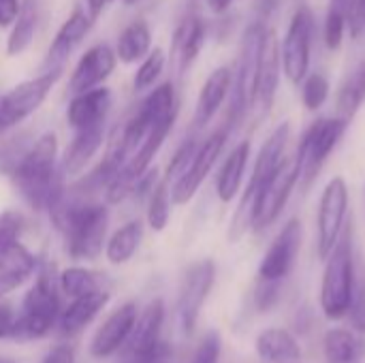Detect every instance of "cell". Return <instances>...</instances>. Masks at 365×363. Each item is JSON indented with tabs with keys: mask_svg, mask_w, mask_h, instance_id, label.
Wrapping results in <instances>:
<instances>
[{
	"mask_svg": "<svg viewBox=\"0 0 365 363\" xmlns=\"http://www.w3.org/2000/svg\"><path fill=\"white\" fill-rule=\"evenodd\" d=\"M56 160L58 139L53 133H43L11 171L15 188L34 210L51 212L64 197L62 171L58 169Z\"/></svg>",
	"mask_w": 365,
	"mask_h": 363,
	"instance_id": "1",
	"label": "cell"
},
{
	"mask_svg": "<svg viewBox=\"0 0 365 363\" xmlns=\"http://www.w3.org/2000/svg\"><path fill=\"white\" fill-rule=\"evenodd\" d=\"M56 227L62 231L66 242V252L79 261H92L103 252V242L107 235L109 212L103 203L92 199H77L66 195L49 212Z\"/></svg>",
	"mask_w": 365,
	"mask_h": 363,
	"instance_id": "2",
	"label": "cell"
},
{
	"mask_svg": "<svg viewBox=\"0 0 365 363\" xmlns=\"http://www.w3.org/2000/svg\"><path fill=\"white\" fill-rule=\"evenodd\" d=\"M351 225V223H349ZM344 227L338 244L325 259L321 282V310L329 321H340L349 315L355 295V255L353 227Z\"/></svg>",
	"mask_w": 365,
	"mask_h": 363,
	"instance_id": "3",
	"label": "cell"
},
{
	"mask_svg": "<svg viewBox=\"0 0 365 363\" xmlns=\"http://www.w3.org/2000/svg\"><path fill=\"white\" fill-rule=\"evenodd\" d=\"M289 137H291V124L282 122V124H278L272 131V135L261 145L259 156L255 160V169H252L250 182H248V186H246V190L242 195V201H240L237 212H235L233 223H231V231H229V240L231 242H237L250 229L252 203H255L257 195L265 188V184L274 178V173L280 169V165L284 163V158H287L284 152H287Z\"/></svg>",
	"mask_w": 365,
	"mask_h": 363,
	"instance_id": "4",
	"label": "cell"
},
{
	"mask_svg": "<svg viewBox=\"0 0 365 363\" xmlns=\"http://www.w3.org/2000/svg\"><path fill=\"white\" fill-rule=\"evenodd\" d=\"M265 32H267V28L263 24H252L246 28V32L242 36L237 68H235L233 86H231V107H229V122H227L229 128L233 124H237L250 107H255Z\"/></svg>",
	"mask_w": 365,
	"mask_h": 363,
	"instance_id": "5",
	"label": "cell"
},
{
	"mask_svg": "<svg viewBox=\"0 0 365 363\" xmlns=\"http://www.w3.org/2000/svg\"><path fill=\"white\" fill-rule=\"evenodd\" d=\"M346 128H349V122L334 116V118H319L304 133V137L297 145V152L293 154L299 165L297 184L304 193L310 190V186L317 182L323 165L327 163L329 154L340 143Z\"/></svg>",
	"mask_w": 365,
	"mask_h": 363,
	"instance_id": "6",
	"label": "cell"
},
{
	"mask_svg": "<svg viewBox=\"0 0 365 363\" xmlns=\"http://www.w3.org/2000/svg\"><path fill=\"white\" fill-rule=\"evenodd\" d=\"M60 297L53 276L45 270L36 276L34 285L28 289L21 312L17 315V338L38 340L45 338L56 321L60 319Z\"/></svg>",
	"mask_w": 365,
	"mask_h": 363,
	"instance_id": "7",
	"label": "cell"
},
{
	"mask_svg": "<svg viewBox=\"0 0 365 363\" xmlns=\"http://www.w3.org/2000/svg\"><path fill=\"white\" fill-rule=\"evenodd\" d=\"M346 214H349V186L342 175H336L327 182L323 188L321 201H319V240H317V255L319 259H327V255L338 244L344 227H346Z\"/></svg>",
	"mask_w": 365,
	"mask_h": 363,
	"instance_id": "8",
	"label": "cell"
},
{
	"mask_svg": "<svg viewBox=\"0 0 365 363\" xmlns=\"http://www.w3.org/2000/svg\"><path fill=\"white\" fill-rule=\"evenodd\" d=\"M299 180V165L295 156L284 158L280 169L274 173V178L265 184V188L257 195L252 210H250V227L255 231H263L272 227L278 216L282 214L293 188Z\"/></svg>",
	"mask_w": 365,
	"mask_h": 363,
	"instance_id": "9",
	"label": "cell"
},
{
	"mask_svg": "<svg viewBox=\"0 0 365 363\" xmlns=\"http://www.w3.org/2000/svg\"><path fill=\"white\" fill-rule=\"evenodd\" d=\"M64 68H53V71H45L38 77H32L28 81L17 83L15 88H11L6 94L0 96V124L4 131H9L11 126L24 122L28 116H32L47 98V94L51 92V88L56 86V81L60 79Z\"/></svg>",
	"mask_w": 365,
	"mask_h": 363,
	"instance_id": "10",
	"label": "cell"
},
{
	"mask_svg": "<svg viewBox=\"0 0 365 363\" xmlns=\"http://www.w3.org/2000/svg\"><path fill=\"white\" fill-rule=\"evenodd\" d=\"M312 34H314V15L310 9L302 6L295 11L289 30L284 34V41L280 45L282 71L291 83H299L308 77Z\"/></svg>",
	"mask_w": 365,
	"mask_h": 363,
	"instance_id": "11",
	"label": "cell"
},
{
	"mask_svg": "<svg viewBox=\"0 0 365 363\" xmlns=\"http://www.w3.org/2000/svg\"><path fill=\"white\" fill-rule=\"evenodd\" d=\"M214 280H216V265L212 259H201L184 272L178 293V317H180L182 332L186 336L195 332L203 304L207 302L210 291L214 287Z\"/></svg>",
	"mask_w": 365,
	"mask_h": 363,
	"instance_id": "12",
	"label": "cell"
},
{
	"mask_svg": "<svg viewBox=\"0 0 365 363\" xmlns=\"http://www.w3.org/2000/svg\"><path fill=\"white\" fill-rule=\"evenodd\" d=\"M229 126L225 124L222 128H218L216 133H212L195 152L188 169L171 184V201L175 205H186L195 195L197 190L201 188V184L205 182V178L210 175L212 167L216 165L218 156L222 154L225 150V143L229 139Z\"/></svg>",
	"mask_w": 365,
	"mask_h": 363,
	"instance_id": "13",
	"label": "cell"
},
{
	"mask_svg": "<svg viewBox=\"0 0 365 363\" xmlns=\"http://www.w3.org/2000/svg\"><path fill=\"white\" fill-rule=\"evenodd\" d=\"M299 248H302V220L291 218L278 231L267 252L263 255L259 265V280L282 285V280H287V276L295 267Z\"/></svg>",
	"mask_w": 365,
	"mask_h": 363,
	"instance_id": "14",
	"label": "cell"
},
{
	"mask_svg": "<svg viewBox=\"0 0 365 363\" xmlns=\"http://www.w3.org/2000/svg\"><path fill=\"white\" fill-rule=\"evenodd\" d=\"M118 58L113 47H109L107 43H98L92 45L77 62L71 79H68V92L73 96L103 88L105 79L115 71Z\"/></svg>",
	"mask_w": 365,
	"mask_h": 363,
	"instance_id": "15",
	"label": "cell"
},
{
	"mask_svg": "<svg viewBox=\"0 0 365 363\" xmlns=\"http://www.w3.org/2000/svg\"><path fill=\"white\" fill-rule=\"evenodd\" d=\"M137 310L139 308L135 302H126L124 306H120L115 312H111L107 317V321L98 327V332L92 338V344H90L92 357L105 359L124 349V344L135 327V321L139 315Z\"/></svg>",
	"mask_w": 365,
	"mask_h": 363,
	"instance_id": "16",
	"label": "cell"
},
{
	"mask_svg": "<svg viewBox=\"0 0 365 363\" xmlns=\"http://www.w3.org/2000/svg\"><path fill=\"white\" fill-rule=\"evenodd\" d=\"M94 19L90 17L88 11L83 9H75L58 28L47 53H45V71H53V68H64L66 60L71 58V53L75 51V47L90 34Z\"/></svg>",
	"mask_w": 365,
	"mask_h": 363,
	"instance_id": "17",
	"label": "cell"
},
{
	"mask_svg": "<svg viewBox=\"0 0 365 363\" xmlns=\"http://www.w3.org/2000/svg\"><path fill=\"white\" fill-rule=\"evenodd\" d=\"M203 43H205V21L195 9H188L178 21L171 39V58L180 75L186 73L190 64L197 60V56L203 49Z\"/></svg>",
	"mask_w": 365,
	"mask_h": 363,
	"instance_id": "18",
	"label": "cell"
},
{
	"mask_svg": "<svg viewBox=\"0 0 365 363\" xmlns=\"http://www.w3.org/2000/svg\"><path fill=\"white\" fill-rule=\"evenodd\" d=\"M280 45H278V36L272 28H267L265 32V43H263V51H261V66H259V79H257V96H255V105L261 109V113H267L274 105L276 98V90H278V81H280Z\"/></svg>",
	"mask_w": 365,
	"mask_h": 363,
	"instance_id": "19",
	"label": "cell"
},
{
	"mask_svg": "<svg viewBox=\"0 0 365 363\" xmlns=\"http://www.w3.org/2000/svg\"><path fill=\"white\" fill-rule=\"evenodd\" d=\"M163 323H165V304L163 300H154L145 306V310H141V315H137L135 327L122 349V359L152 351L160 342Z\"/></svg>",
	"mask_w": 365,
	"mask_h": 363,
	"instance_id": "20",
	"label": "cell"
},
{
	"mask_svg": "<svg viewBox=\"0 0 365 363\" xmlns=\"http://www.w3.org/2000/svg\"><path fill=\"white\" fill-rule=\"evenodd\" d=\"M109 109H111V90L103 86L73 96L66 109V122L71 124V128H75V133L92 126H101L105 124Z\"/></svg>",
	"mask_w": 365,
	"mask_h": 363,
	"instance_id": "21",
	"label": "cell"
},
{
	"mask_svg": "<svg viewBox=\"0 0 365 363\" xmlns=\"http://www.w3.org/2000/svg\"><path fill=\"white\" fill-rule=\"evenodd\" d=\"M233 86V71L231 66H218L210 73L205 83L201 86L197 107H195V128H205L212 118L222 107L225 98L229 96Z\"/></svg>",
	"mask_w": 365,
	"mask_h": 363,
	"instance_id": "22",
	"label": "cell"
},
{
	"mask_svg": "<svg viewBox=\"0 0 365 363\" xmlns=\"http://www.w3.org/2000/svg\"><path fill=\"white\" fill-rule=\"evenodd\" d=\"M261 363H299L302 347L295 336L282 327H269L259 334L255 342Z\"/></svg>",
	"mask_w": 365,
	"mask_h": 363,
	"instance_id": "23",
	"label": "cell"
},
{
	"mask_svg": "<svg viewBox=\"0 0 365 363\" xmlns=\"http://www.w3.org/2000/svg\"><path fill=\"white\" fill-rule=\"evenodd\" d=\"M34 270L36 259L21 244H15L11 250L0 255V300L19 289L34 274Z\"/></svg>",
	"mask_w": 365,
	"mask_h": 363,
	"instance_id": "24",
	"label": "cell"
},
{
	"mask_svg": "<svg viewBox=\"0 0 365 363\" xmlns=\"http://www.w3.org/2000/svg\"><path fill=\"white\" fill-rule=\"evenodd\" d=\"M103 137H105V124L92 126L86 131H77L71 145L66 148V152L62 156V165H60L62 175L81 173L86 169V165L90 163V158L98 152Z\"/></svg>",
	"mask_w": 365,
	"mask_h": 363,
	"instance_id": "25",
	"label": "cell"
},
{
	"mask_svg": "<svg viewBox=\"0 0 365 363\" xmlns=\"http://www.w3.org/2000/svg\"><path fill=\"white\" fill-rule=\"evenodd\" d=\"M109 302V293L105 291H96V293H90V295H83V297H77L68 304V308H64L60 312V332L64 336H75L79 334L86 325H90L96 315L107 306Z\"/></svg>",
	"mask_w": 365,
	"mask_h": 363,
	"instance_id": "26",
	"label": "cell"
},
{
	"mask_svg": "<svg viewBox=\"0 0 365 363\" xmlns=\"http://www.w3.org/2000/svg\"><path fill=\"white\" fill-rule=\"evenodd\" d=\"M248 158H250V141H242L231 150V154L222 163L218 180H216V195L222 203H229L237 197Z\"/></svg>",
	"mask_w": 365,
	"mask_h": 363,
	"instance_id": "27",
	"label": "cell"
},
{
	"mask_svg": "<svg viewBox=\"0 0 365 363\" xmlns=\"http://www.w3.org/2000/svg\"><path fill=\"white\" fill-rule=\"evenodd\" d=\"M327 363H359L365 357V338L353 329L334 327L323 338Z\"/></svg>",
	"mask_w": 365,
	"mask_h": 363,
	"instance_id": "28",
	"label": "cell"
},
{
	"mask_svg": "<svg viewBox=\"0 0 365 363\" xmlns=\"http://www.w3.org/2000/svg\"><path fill=\"white\" fill-rule=\"evenodd\" d=\"M115 58L124 64L141 62L152 51V30L145 19L130 21L118 36Z\"/></svg>",
	"mask_w": 365,
	"mask_h": 363,
	"instance_id": "29",
	"label": "cell"
},
{
	"mask_svg": "<svg viewBox=\"0 0 365 363\" xmlns=\"http://www.w3.org/2000/svg\"><path fill=\"white\" fill-rule=\"evenodd\" d=\"M365 103V60L359 62L351 75L342 81L336 98V118L344 120L351 124L355 113L361 109Z\"/></svg>",
	"mask_w": 365,
	"mask_h": 363,
	"instance_id": "30",
	"label": "cell"
},
{
	"mask_svg": "<svg viewBox=\"0 0 365 363\" xmlns=\"http://www.w3.org/2000/svg\"><path fill=\"white\" fill-rule=\"evenodd\" d=\"M143 240V223L141 220H130L124 227H120L107 242L105 246V257L113 265H124L128 263L135 252L139 250V244Z\"/></svg>",
	"mask_w": 365,
	"mask_h": 363,
	"instance_id": "31",
	"label": "cell"
},
{
	"mask_svg": "<svg viewBox=\"0 0 365 363\" xmlns=\"http://www.w3.org/2000/svg\"><path fill=\"white\" fill-rule=\"evenodd\" d=\"M36 21H38V2L36 0H24L21 11L11 26V32L6 36V56L15 58L24 53L36 32Z\"/></svg>",
	"mask_w": 365,
	"mask_h": 363,
	"instance_id": "32",
	"label": "cell"
},
{
	"mask_svg": "<svg viewBox=\"0 0 365 363\" xmlns=\"http://www.w3.org/2000/svg\"><path fill=\"white\" fill-rule=\"evenodd\" d=\"M60 289L71 300H77V297L101 291V282L96 274L88 272L86 267H68L60 274Z\"/></svg>",
	"mask_w": 365,
	"mask_h": 363,
	"instance_id": "33",
	"label": "cell"
},
{
	"mask_svg": "<svg viewBox=\"0 0 365 363\" xmlns=\"http://www.w3.org/2000/svg\"><path fill=\"white\" fill-rule=\"evenodd\" d=\"M171 203H173L171 201V186L163 178L160 182H156V186L150 195V203H148V225L154 231H163L169 225Z\"/></svg>",
	"mask_w": 365,
	"mask_h": 363,
	"instance_id": "34",
	"label": "cell"
},
{
	"mask_svg": "<svg viewBox=\"0 0 365 363\" xmlns=\"http://www.w3.org/2000/svg\"><path fill=\"white\" fill-rule=\"evenodd\" d=\"M349 17V0H331L325 17V45L329 49H338L342 45L346 32Z\"/></svg>",
	"mask_w": 365,
	"mask_h": 363,
	"instance_id": "35",
	"label": "cell"
},
{
	"mask_svg": "<svg viewBox=\"0 0 365 363\" xmlns=\"http://www.w3.org/2000/svg\"><path fill=\"white\" fill-rule=\"evenodd\" d=\"M165 64H167L165 51H163L160 47H154V49L141 60V64H139V68H137V73H135V79H133L135 90L141 92V90L152 88V86L158 81V77L163 75Z\"/></svg>",
	"mask_w": 365,
	"mask_h": 363,
	"instance_id": "36",
	"label": "cell"
},
{
	"mask_svg": "<svg viewBox=\"0 0 365 363\" xmlns=\"http://www.w3.org/2000/svg\"><path fill=\"white\" fill-rule=\"evenodd\" d=\"M329 98V81L325 75L321 73H312L304 79L302 86V101L306 105L308 111H317L321 109Z\"/></svg>",
	"mask_w": 365,
	"mask_h": 363,
	"instance_id": "37",
	"label": "cell"
},
{
	"mask_svg": "<svg viewBox=\"0 0 365 363\" xmlns=\"http://www.w3.org/2000/svg\"><path fill=\"white\" fill-rule=\"evenodd\" d=\"M21 229H24V218L17 212H2L0 214V255H4L15 244H19Z\"/></svg>",
	"mask_w": 365,
	"mask_h": 363,
	"instance_id": "38",
	"label": "cell"
},
{
	"mask_svg": "<svg viewBox=\"0 0 365 363\" xmlns=\"http://www.w3.org/2000/svg\"><path fill=\"white\" fill-rule=\"evenodd\" d=\"M197 148H199V145H197L195 139H186V141L178 148V152L173 154V158H171V163H169V167H167V175H165V180L169 182V186L188 169V165H190V160H192Z\"/></svg>",
	"mask_w": 365,
	"mask_h": 363,
	"instance_id": "39",
	"label": "cell"
},
{
	"mask_svg": "<svg viewBox=\"0 0 365 363\" xmlns=\"http://www.w3.org/2000/svg\"><path fill=\"white\" fill-rule=\"evenodd\" d=\"M122 363H180V355L171 344L160 340L152 351L135 355V357H124Z\"/></svg>",
	"mask_w": 365,
	"mask_h": 363,
	"instance_id": "40",
	"label": "cell"
},
{
	"mask_svg": "<svg viewBox=\"0 0 365 363\" xmlns=\"http://www.w3.org/2000/svg\"><path fill=\"white\" fill-rule=\"evenodd\" d=\"M220 351H222V342L220 336L216 332L205 334V338L199 342L195 355L190 357L188 363H218L220 359Z\"/></svg>",
	"mask_w": 365,
	"mask_h": 363,
	"instance_id": "41",
	"label": "cell"
},
{
	"mask_svg": "<svg viewBox=\"0 0 365 363\" xmlns=\"http://www.w3.org/2000/svg\"><path fill=\"white\" fill-rule=\"evenodd\" d=\"M349 321L353 325V332L357 334H365V282L355 287V295H353V302H351V308H349Z\"/></svg>",
	"mask_w": 365,
	"mask_h": 363,
	"instance_id": "42",
	"label": "cell"
},
{
	"mask_svg": "<svg viewBox=\"0 0 365 363\" xmlns=\"http://www.w3.org/2000/svg\"><path fill=\"white\" fill-rule=\"evenodd\" d=\"M280 300V285L278 282H261L255 291V306L261 312H267L269 308L276 306V302Z\"/></svg>",
	"mask_w": 365,
	"mask_h": 363,
	"instance_id": "43",
	"label": "cell"
},
{
	"mask_svg": "<svg viewBox=\"0 0 365 363\" xmlns=\"http://www.w3.org/2000/svg\"><path fill=\"white\" fill-rule=\"evenodd\" d=\"M346 28L351 30V36L357 39L365 32V0H351L349 2V17Z\"/></svg>",
	"mask_w": 365,
	"mask_h": 363,
	"instance_id": "44",
	"label": "cell"
},
{
	"mask_svg": "<svg viewBox=\"0 0 365 363\" xmlns=\"http://www.w3.org/2000/svg\"><path fill=\"white\" fill-rule=\"evenodd\" d=\"M17 338V315L9 304H0V340Z\"/></svg>",
	"mask_w": 365,
	"mask_h": 363,
	"instance_id": "45",
	"label": "cell"
},
{
	"mask_svg": "<svg viewBox=\"0 0 365 363\" xmlns=\"http://www.w3.org/2000/svg\"><path fill=\"white\" fill-rule=\"evenodd\" d=\"M21 11L19 0H0V28H11Z\"/></svg>",
	"mask_w": 365,
	"mask_h": 363,
	"instance_id": "46",
	"label": "cell"
},
{
	"mask_svg": "<svg viewBox=\"0 0 365 363\" xmlns=\"http://www.w3.org/2000/svg\"><path fill=\"white\" fill-rule=\"evenodd\" d=\"M41 363H75V353L68 344L53 347Z\"/></svg>",
	"mask_w": 365,
	"mask_h": 363,
	"instance_id": "47",
	"label": "cell"
},
{
	"mask_svg": "<svg viewBox=\"0 0 365 363\" xmlns=\"http://www.w3.org/2000/svg\"><path fill=\"white\" fill-rule=\"evenodd\" d=\"M109 2H113V0H88V13H90V17L96 19V17L101 15V11H103Z\"/></svg>",
	"mask_w": 365,
	"mask_h": 363,
	"instance_id": "48",
	"label": "cell"
},
{
	"mask_svg": "<svg viewBox=\"0 0 365 363\" xmlns=\"http://www.w3.org/2000/svg\"><path fill=\"white\" fill-rule=\"evenodd\" d=\"M205 4H207V9L214 11V13H225V11L233 4V0H205Z\"/></svg>",
	"mask_w": 365,
	"mask_h": 363,
	"instance_id": "49",
	"label": "cell"
},
{
	"mask_svg": "<svg viewBox=\"0 0 365 363\" xmlns=\"http://www.w3.org/2000/svg\"><path fill=\"white\" fill-rule=\"evenodd\" d=\"M137 2H141V0H124V4H128V6H133V4H137Z\"/></svg>",
	"mask_w": 365,
	"mask_h": 363,
	"instance_id": "50",
	"label": "cell"
},
{
	"mask_svg": "<svg viewBox=\"0 0 365 363\" xmlns=\"http://www.w3.org/2000/svg\"><path fill=\"white\" fill-rule=\"evenodd\" d=\"M0 363H15V362H11V359H4V357H0Z\"/></svg>",
	"mask_w": 365,
	"mask_h": 363,
	"instance_id": "51",
	"label": "cell"
},
{
	"mask_svg": "<svg viewBox=\"0 0 365 363\" xmlns=\"http://www.w3.org/2000/svg\"><path fill=\"white\" fill-rule=\"evenodd\" d=\"M2 133H4V128H2V124H0V135H2Z\"/></svg>",
	"mask_w": 365,
	"mask_h": 363,
	"instance_id": "52",
	"label": "cell"
}]
</instances>
